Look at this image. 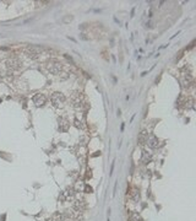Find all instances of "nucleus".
<instances>
[{"label": "nucleus", "mask_w": 196, "mask_h": 221, "mask_svg": "<svg viewBox=\"0 0 196 221\" xmlns=\"http://www.w3.org/2000/svg\"><path fill=\"white\" fill-rule=\"evenodd\" d=\"M52 103L56 108L64 107V105H65V96L63 95V93L54 92V93H53V96H52Z\"/></svg>", "instance_id": "1"}, {"label": "nucleus", "mask_w": 196, "mask_h": 221, "mask_svg": "<svg viewBox=\"0 0 196 221\" xmlns=\"http://www.w3.org/2000/svg\"><path fill=\"white\" fill-rule=\"evenodd\" d=\"M47 70L50 73V74H59L60 70H61V65L59 63H55V61H52V63H48L47 64Z\"/></svg>", "instance_id": "2"}, {"label": "nucleus", "mask_w": 196, "mask_h": 221, "mask_svg": "<svg viewBox=\"0 0 196 221\" xmlns=\"http://www.w3.org/2000/svg\"><path fill=\"white\" fill-rule=\"evenodd\" d=\"M71 102H72V106L76 108H80L82 106V95L81 92H75L71 97Z\"/></svg>", "instance_id": "3"}, {"label": "nucleus", "mask_w": 196, "mask_h": 221, "mask_svg": "<svg viewBox=\"0 0 196 221\" xmlns=\"http://www.w3.org/2000/svg\"><path fill=\"white\" fill-rule=\"evenodd\" d=\"M7 67L11 68V69H20L21 67V63L16 59V58H12L10 60H7Z\"/></svg>", "instance_id": "4"}, {"label": "nucleus", "mask_w": 196, "mask_h": 221, "mask_svg": "<svg viewBox=\"0 0 196 221\" xmlns=\"http://www.w3.org/2000/svg\"><path fill=\"white\" fill-rule=\"evenodd\" d=\"M33 102L37 106H43L46 103V96L44 95H36L33 97Z\"/></svg>", "instance_id": "5"}, {"label": "nucleus", "mask_w": 196, "mask_h": 221, "mask_svg": "<svg viewBox=\"0 0 196 221\" xmlns=\"http://www.w3.org/2000/svg\"><path fill=\"white\" fill-rule=\"evenodd\" d=\"M147 139H148V136H147L146 132H142L141 135L138 136V141H140L141 144H145V142H147Z\"/></svg>", "instance_id": "6"}, {"label": "nucleus", "mask_w": 196, "mask_h": 221, "mask_svg": "<svg viewBox=\"0 0 196 221\" xmlns=\"http://www.w3.org/2000/svg\"><path fill=\"white\" fill-rule=\"evenodd\" d=\"M27 55L28 57H31V58H37V57H38V53H37V52H34V49L33 48H31V49H27Z\"/></svg>", "instance_id": "7"}]
</instances>
